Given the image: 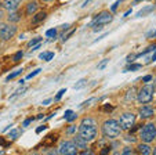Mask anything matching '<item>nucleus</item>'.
Masks as SVG:
<instances>
[{
    "mask_svg": "<svg viewBox=\"0 0 156 155\" xmlns=\"http://www.w3.org/2000/svg\"><path fill=\"white\" fill-rule=\"evenodd\" d=\"M153 7H155V9H156V3H155V6H153Z\"/></svg>",
    "mask_w": 156,
    "mask_h": 155,
    "instance_id": "nucleus-48",
    "label": "nucleus"
},
{
    "mask_svg": "<svg viewBox=\"0 0 156 155\" xmlns=\"http://www.w3.org/2000/svg\"><path fill=\"white\" fill-rule=\"evenodd\" d=\"M153 9H155V7H153V6H147V7H144V9L141 10V13H138V14H137V17H144V15L151 14Z\"/></svg>",
    "mask_w": 156,
    "mask_h": 155,
    "instance_id": "nucleus-16",
    "label": "nucleus"
},
{
    "mask_svg": "<svg viewBox=\"0 0 156 155\" xmlns=\"http://www.w3.org/2000/svg\"><path fill=\"white\" fill-rule=\"evenodd\" d=\"M30 122H32V118H28V119H27V120H25V122H24V126H28V125H29Z\"/></svg>",
    "mask_w": 156,
    "mask_h": 155,
    "instance_id": "nucleus-38",
    "label": "nucleus"
},
{
    "mask_svg": "<svg viewBox=\"0 0 156 155\" xmlns=\"http://www.w3.org/2000/svg\"><path fill=\"white\" fill-rule=\"evenodd\" d=\"M76 130H77V127H76V126L72 125V126H69V127L66 129V133H68V135H73V133L76 132Z\"/></svg>",
    "mask_w": 156,
    "mask_h": 155,
    "instance_id": "nucleus-24",
    "label": "nucleus"
},
{
    "mask_svg": "<svg viewBox=\"0 0 156 155\" xmlns=\"http://www.w3.org/2000/svg\"><path fill=\"white\" fill-rule=\"evenodd\" d=\"M79 136L86 141H90L97 137V125L93 118H84L79 126Z\"/></svg>",
    "mask_w": 156,
    "mask_h": 155,
    "instance_id": "nucleus-1",
    "label": "nucleus"
},
{
    "mask_svg": "<svg viewBox=\"0 0 156 155\" xmlns=\"http://www.w3.org/2000/svg\"><path fill=\"white\" fill-rule=\"evenodd\" d=\"M73 143H75V146H76L77 148H82V149H86V148H87V141H86L84 138L80 137L79 135L75 137V141H73Z\"/></svg>",
    "mask_w": 156,
    "mask_h": 155,
    "instance_id": "nucleus-11",
    "label": "nucleus"
},
{
    "mask_svg": "<svg viewBox=\"0 0 156 155\" xmlns=\"http://www.w3.org/2000/svg\"><path fill=\"white\" fill-rule=\"evenodd\" d=\"M18 133H20V130H17V129H15V130H11V132H10V137L15 138L18 136Z\"/></svg>",
    "mask_w": 156,
    "mask_h": 155,
    "instance_id": "nucleus-30",
    "label": "nucleus"
},
{
    "mask_svg": "<svg viewBox=\"0 0 156 155\" xmlns=\"http://www.w3.org/2000/svg\"><path fill=\"white\" fill-rule=\"evenodd\" d=\"M141 68V65L140 64H133V65H129V68H127V71H137Z\"/></svg>",
    "mask_w": 156,
    "mask_h": 155,
    "instance_id": "nucleus-27",
    "label": "nucleus"
},
{
    "mask_svg": "<svg viewBox=\"0 0 156 155\" xmlns=\"http://www.w3.org/2000/svg\"><path fill=\"white\" fill-rule=\"evenodd\" d=\"M152 98H153V87L149 85H145L144 87L137 93V100L141 102L142 105L149 104V102L152 101Z\"/></svg>",
    "mask_w": 156,
    "mask_h": 155,
    "instance_id": "nucleus-4",
    "label": "nucleus"
},
{
    "mask_svg": "<svg viewBox=\"0 0 156 155\" xmlns=\"http://www.w3.org/2000/svg\"><path fill=\"white\" fill-rule=\"evenodd\" d=\"M33 155H37V154H33Z\"/></svg>",
    "mask_w": 156,
    "mask_h": 155,
    "instance_id": "nucleus-49",
    "label": "nucleus"
},
{
    "mask_svg": "<svg viewBox=\"0 0 156 155\" xmlns=\"http://www.w3.org/2000/svg\"><path fill=\"white\" fill-rule=\"evenodd\" d=\"M18 20H20V14H17L15 11H11V14L9 15L10 22H18Z\"/></svg>",
    "mask_w": 156,
    "mask_h": 155,
    "instance_id": "nucleus-19",
    "label": "nucleus"
},
{
    "mask_svg": "<svg viewBox=\"0 0 156 155\" xmlns=\"http://www.w3.org/2000/svg\"><path fill=\"white\" fill-rule=\"evenodd\" d=\"M119 125H120V127L124 129V130L131 129L133 126L136 125V115L131 114V112H126V114H123L120 116V119H119Z\"/></svg>",
    "mask_w": 156,
    "mask_h": 155,
    "instance_id": "nucleus-7",
    "label": "nucleus"
},
{
    "mask_svg": "<svg viewBox=\"0 0 156 155\" xmlns=\"http://www.w3.org/2000/svg\"><path fill=\"white\" fill-rule=\"evenodd\" d=\"M43 130H46V126H40V127H37L36 129V133H40V132H43Z\"/></svg>",
    "mask_w": 156,
    "mask_h": 155,
    "instance_id": "nucleus-36",
    "label": "nucleus"
},
{
    "mask_svg": "<svg viewBox=\"0 0 156 155\" xmlns=\"http://www.w3.org/2000/svg\"><path fill=\"white\" fill-rule=\"evenodd\" d=\"M44 2H50V0H44Z\"/></svg>",
    "mask_w": 156,
    "mask_h": 155,
    "instance_id": "nucleus-47",
    "label": "nucleus"
},
{
    "mask_svg": "<svg viewBox=\"0 0 156 155\" xmlns=\"http://www.w3.org/2000/svg\"><path fill=\"white\" fill-rule=\"evenodd\" d=\"M109 151V148H105V149H102V152H101V155H106V152Z\"/></svg>",
    "mask_w": 156,
    "mask_h": 155,
    "instance_id": "nucleus-41",
    "label": "nucleus"
},
{
    "mask_svg": "<svg viewBox=\"0 0 156 155\" xmlns=\"http://www.w3.org/2000/svg\"><path fill=\"white\" fill-rule=\"evenodd\" d=\"M64 116H65V119H66V122H73V120L77 118V115L75 114L72 109H68V111H65Z\"/></svg>",
    "mask_w": 156,
    "mask_h": 155,
    "instance_id": "nucleus-14",
    "label": "nucleus"
},
{
    "mask_svg": "<svg viewBox=\"0 0 156 155\" xmlns=\"http://www.w3.org/2000/svg\"><path fill=\"white\" fill-rule=\"evenodd\" d=\"M142 79H144V82H149V80L152 79V76H151V75H147V76H144Z\"/></svg>",
    "mask_w": 156,
    "mask_h": 155,
    "instance_id": "nucleus-37",
    "label": "nucleus"
},
{
    "mask_svg": "<svg viewBox=\"0 0 156 155\" xmlns=\"http://www.w3.org/2000/svg\"><path fill=\"white\" fill-rule=\"evenodd\" d=\"M138 151L141 155H151V148L148 144H138Z\"/></svg>",
    "mask_w": 156,
    "mask_h": 155,
    "instance_id": "nucleus-13",
    "label": "nucleus"
},
{
    "mask_svg": "<svg viewBox=\"0 0 156 155\" xmlns=\"http://www.w3.org/2000/svg\"><path fill=\"white\" fill-rule=\"evenodd\" d=\"M152 61H156V53L152 56Z\"/></svg>",
    "mask_w": 156,
    "mask_h": 155,
    "instance_id": "nucleus-42",
    "label": "nucleus"
},
{
    "mask_svg": "<svg viewBox=\"0 0 156 155\" xmlns=\"http://www.w3.org/2000/svg\"><path fill=\"white\" fill-rule=\"evenodd\" d=\"M65 91H66V89H62V90H59L58 93H57V96H55V100H59V98H61V97L64 96Z\"/></svg>",
    "mask_w": 156,
    "mask_h": 155,
    "instance_id": "nucleus-29",
    "label": "nucleus"
},
{
    "mask_svg": "<svg viewBox=\"0 0 156 155\" xmlns=\"http://www.w3.org/2000/svg\"><path fill=\"white\" fill-rule=\"evenodd\" d=\"M122 132V127L119 125V120L115 119H108L104 122L102 125V133L108 138H116Z\"/></svg>",
    "mask_w": 156,
    "mask_h": 155,
    "instance_id": "nucleus-2",
    "label": "nucleus"
},
{
    "mask_svg": "<svg viewBox=\"0 0 156 155\" xmlns=\"http://www.w3.org/2000/svg\"><path fill=\"white\" fill-rule=\"evenodd\" d=\"M50 102H51V100H46V101H43L41 104H43V105H47V104H50Z\"/></svg>",
    "mask_w": 156,
    "mask_h": 155,
    "instance_id": "nucleus-40",
    "label": "nucleus"
},
{
    "mask_svg": "<svg viewBox=\"0 0 156 155\" xmlns=\"http://www.w3.org/2000/svg\"><path fill=\"white\" fill-rule=\"evenodd\" d=\"M21 4V0H4V9L9 11H14L18 9V6Z\"/></svg>",
    "mask_w": 156,
    "mask_h": 155,
    "instance_id": "nucleus-10",
    "label": "nucleus"
},
{
    "mask_svg": "<svg viewBox=\"0 0 156 155\" xmlns=\"http://www.w3.org/2000/svg\"><path fill=\"white\" fill-rule=\"evenodd\" d=\"M40 42H41V38H35V39H32V40L29 42V44H28V46H29V47H33V44L40 43Z\"/></svg>",
    "mask_w": 156,
    "mask_h": 155,
    "instance_id": "nucleus-25",
    "label": "nucleus"
},
{
    "mask_svg": "<svg viewBox=\"0 0 156 155\" xmlns=\"http://www.w3.org/2000/svg\"><path fill=\"white\" fill-rule=\"evenodd\" d=\"M59 154L61 155H77V147L73 141H64L59 147Z\"/></svg>",
    "mask_w": 156,
    "mask_h": 155,
    "instance_id": "nucleus-8",
    "label": "nucleus"
},
{
    "mask_svg": "<svg viewBox=\"0 0 156 155\" xmlns=\"http://www.w3.org/2000/svg\"><path fill=\"white\" fill-rule=\"evenodd\" d=\"M120 2H122V0H120Z\"/></svg>",
    "mask_w": 156,
    "mask_h": 155,
    "instance_id": "nucleus-50",
    "label": "nucleus"
},
{
    "mask_svg": "<svg viewBox=\"0 0 156 155\" xmlns=\"http://www.w3.org/2000/svg\"><path fill=\"white\" fill-rule=\"evenodd\" d=\"M112 20H113V15L111 14V13L102 11L93 20V22L90 24V25H91V27H104V25H106V24L112 22Z\"/></svg>",
    "mask_w": 156,
    "mask_h": 155,
    "instance_id": "nucleus-5",
    "label": "nucleus"
},
{
    "mask_svg": "<svg viewBox=\"0 0 156 155\" xmlns=\"http://www.w3.org/2000/svg\"><path fill=\"white\" fill-rule=\"evenodd\" d=\"M57 33H58L57 28H51V29H48L47 32H46V36H47V38H55Z\"/></svg>",
    "mask_w": 156,
    "mask_h": 155,
    "instance_id": "nucleus-20",
    "label": "nucleus"
},
{
    "mask_svg": "<svg viewBox=\"0 0 156 155\" xmlns=\"http://www.w3.org/2000/svg\"><path fill=\"white\" fill-rule=\"evenodd\" d=\"M155 49H156V44H152V46H151V47H148V49L145 50V51H142L141 54H138V57L145 56V54H147V53H149V51H152V50H155Z\"/></svg>",
    "mask_w": 156,
    "mask_h": 155,
    "instance_id": "nucleus-23",
    "label": "nucleus"
},
{
    "mask_svg": "<svg viewBox=\"0 0 156 155\" xmlns=\"http://www.w3.org/2000/svg\"><path fill=\"white\" fill-rule=\"evenodd\" d=\"M22 56H24V53H22V51H18V53L15 54L14 60H15V61H18V60H20V58H21V57H22Z\"/></svg>",
    "mask_w": 156,
    "mask_h": 155,
    "instance_id": "nucleus-32",
    "label": "nucleus"
},
{
    "mask_svg": "<svg viewBox=\"0 0 156 155\" xmlns=\"http://www.w3.org/2000/svg\"><path fill=\"white\" fill-rule=\"evenodd\" d=\"M15 33H17V27L14 24H3L0 27V39L3 40H10Z\"/></svg>",
    "mask_w": 156,
    "mask_h": 155,
    "instance_id": "nucleus-6",
    "label": "nucleus"
},
{
    "mask_svg": "<svg viewBox=\"0 0 156 155\" xmlns=\"http://www.w3.org/2000/svg\"><path fill=\"white\" fill-rule=\"evenodd\" d=\"M140 137L145 143H151L156 137V125L155 123H147L140 132Z\"/></svg>",
    "mask_w": 156,
    "mask_h": 155,
    "instance_id": "nucleus-3",
    "label": "nucleus"
},
{
    "mask_svg": "<svg viewBox=\"0 0 156 155\" xmlns=\"http://www.w3.org/2000/svg\"><path fill=\"white\" fill-rule=\"evenodd\" d=\"M119 3H120V0H118V2H116L115 4H113L112 7H111V11H115L116 9H118V6H119Z\"/></svg>",
    "mask_w": 156,
    "mask_h": 155,
    "instance_id": "nucleus-34",
    "label": "nucleus"
},
{
    "mask_svg": "<svg viewBox=\"0 0 156 155\" xmlns=\"http://www.w3.org/2000/svg\"><path fill=\"white\" fill-rule=\"evenodd\" d=\"M102 109H105V111H104V112H111V111H112V109H113V107H112V105H105Z\"/></svg>",
    "mask_w": 156,
    "mask_h": 155,
    "instance_id": "nucleus-33",
    "label": "nucleus"
},
{
    "mask_svg": "<svg viewBox=\"0 0 156 155\" xmlns=\"http://www.w3.org/2000/svg\"><path fill=\"white\" fill-rule=\"evenodd\" d=\"M21 72H22V69H18V71H15V72L10 73V75H9V76H7V78H6V80H11V79H14L15 76H17V75H20Z\"/></svg>",
    "mask_w": 156,
    "mask_h": 155,
    "instance_id": "nucleus-22",
    "label": "nucleus"
},
{
    "mask_svg": "<svg viewBox=\"0 0 156 155\" xmlns=\"http://www.w3.org/2000/svg\"><path fill=\"white\" fill-rule=\"evenodd\" d=\"M153 114H155V108H153L152 105L145 104V105H142L141 108H140V116H141L142 119H147V118L153 116Z\"/></svg>",
    "mask_w": 156,
    "mask_h": 155,
    "instance_id": "nucleus-9",
    "label": "nucleus"
},
{
    "mask_svg": "<svg viewBox=\"0 0 156 155\" xmlns=\"http://www.w3.org/2000/svg\"><path fill=\"white\" fill-rule=\"evenodd\" d=\"M53 57H54V53H53V51H46V53H41V54H40V58H41V60H46V61H50Z\"/></svg>",
    "mask_w": 156,
    "mask_h": 155,
    "instance_id": "nucleus-18",
    "label": "nucleus"
},
{
    "mask_svg": "<svg viewBox=\"0 0 156 155\" xmlns=\"http://www.w3.org/2000/svg\"><path fill=\"white\" fill-rule=\"evenodd\" d=\"M39 72H40V69H36V71H33V72H30V73H29V75H28V76H27V79H32L33 76H36V75H37V73H39Z\"/></svg>",
    "mask_w": 156,
    "mask_h": 155,
    "instance_id": "nucleus-28",
    "label": "nucleus"
},
{
    "mask_svg": "<svg viewBox=\"0 0 156 155\" xmlns=\"http://www.w3.org/2000/svg\"><path fill=\"white\" fill-rule=\"evenodd\" d=\"M134 96H136V90H134V87L133 89H130L129 91H127V96H126V100H131V97H133V100H134Z\"/></svg>",
    "mask_w": 156,
    "mask_h": 155,
    "instance_id": "nucleus-21",
    "label": "nucleus"
},
{
    "mask_svg": "<svg viewBox=\"0 0 156 155\" xmlns=\"http://www.w3.org/2000/svg\"><path fill=\"white\" fill-rule=\"evenodd\" d=\"M108 62H109V60H108V58L102 60V61H101L100 64H98V69H104V68H105V65L108 64Z\"/></svg>",
    "mask_w": 156,
    "mask_h": 155,
    "instance_id": "nucleus-26",
    "label": "nucleus"
},
{
    "mask_svg": "<svg viewBox=\"0 0 156 155\" xmlns=\"http://www.w3.org/2000/svg\"><path fill=\"white\" fill-rule=\"evenodd\" d=\"M140 2H141V0H134V3L133 4H137V3H140Z\"/></svg>",
    "mask_w": 156,
    "mask_h": 155,
    "instance_id": "nucleus-43",
    "label": "nucleus"
},
{
    "mask_svg": "<svg viewBox=\"0 0 156 155\" xmlns=\"http://www.w3.org/2000/svg\"><path fill=\"white\" fill-rule=\"evenodd\" d=\"M79 155H93V154H91L90 151H83L82 154H79Z\"/></svg>",
    "mask_w": 156,
    "mask_h": 155,
    "instance_id": "nucleus-39",
    "label": "nucleus"
},
{
    "mask_svg": "<svg viewBox=\"0 0 156 155\" xmlns=\"http://www.w3.org/2000/svg\"><path fill=\"white\" fill-rule=\"evenodd\" d=\"M47 17L46 15V13H36L35 15H33V24H39V22H41V21H44V18Z\"/></svg>",
    "mask_w": 156,
    "mask_h": 155,
    "instance_id": "nucleus-15",
    "label": "nucleus"
},
{
    "mask_svg": "<svg viewBox=\"0 0 156 155\" xmlns=\"http://www.w3.org/2000/svg\"><path fill=\"white\" fill-rule=\"evenodd\" d=\"M58 152H57V149L55 148H53V149H50V151L47 152V155H57Z\"/></svg>",
    "mask_w": 156,
    "mask_h": 155,
    "instance_id": "nucleus-35",
    "label": "nucleus"
},
{
    "mask_svg": "<svg viewBox=\"0 0 156 155\" xmlns=\"http://www.w3.org/2000/svg\"><path fill=\"white\" fill-rule=\"evenodd\" d=\"M122 155H131V149H130L129 147H126V148L123 149V152H122Z\"/></svg>",
    "mask_w": 156,
    "mask_h": 155,
    "instance_id": "nucleus-31",
    "label": "nucleus"
},
{
    "mask_svg": "<svg viewBox=\"0 0 156 155\" xmlns=\"http://www.w3.org/2000/svg\"><path fill=\"white\" fill-rule=\"evenodd\" d=\"M86 85H87V79H80V80H77V82L75 83L73 89L75 90H80V89H83Z\"/></svg>",
    "mask_w": 156,
    "mask_h": 155,
    "instance_id": "nucleus-17",
    "label": "nucleus"
},
{
    "mask_svg": "<svg viewBox=\"0 0 156 155\" xmlns=\"http://www.w3.org/2000/svg\"><path fill=\"white\" fill-rule=\"evenodd\" d=\"M153 87H155V89H156V79H155V85H153Z\"/></svg>",
    "mask_w": 156,
    "mask_h": 155,
    "instance_id": "nucleus-46",
    "label": "nucleus"
},
{
    "mask_svg": "<svg viewBox=\"0 0 156 155\" xmlns=\"http://www.w3.org/2000/svg\"><path fill=\"white\" fill-rule=\"evenodd\" d=\"M25 11H27L28 15L36 14V11H37V3H36V2H30V3H28V6H27V9H25Z\"/></svg>",
    "mask_w": 156,
    "mask_h": 155,
    "instance_id": "nucleus-12",
    "label": "nucleus"
},
{
    "mask_svg": "<svg viewBox=\"0 0 156 155\" xmlns=\"http://www.w3.org/2000/svg\"><path fill=\"white\" fill-rule=\"evenodd\" d=\"M3 18V11H0V20Z\"/></svg>",
    "mask_w": 156,
    "mask_h": 155,
    "instance_id": "nucleus-44",
    "label": "nucleus"
},
{
    "mask_svg": "<svg viewBox=\"0 0 156 155\" xmlns=\"http://www.w3.org/2000/svg\"><path fill=\"white\" fill-rule=\"evenodd\" d=\"M153 155H156V148H155V149H153Z\"/></svg>",
    "mask_w": 156,
    "mask_h": 155,
    "instance_id": "nucleus-45",
    "label": "nucleus"
}]
</instances>
